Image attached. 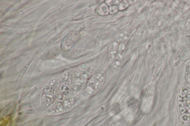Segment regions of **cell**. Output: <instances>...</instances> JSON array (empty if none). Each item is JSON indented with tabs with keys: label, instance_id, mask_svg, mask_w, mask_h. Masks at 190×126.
I'll list each match as a JSON object with an SVG mask.
<instances>
[{
	"label": "cell",
	"instance_id": "6da1fadb",
	"mask_svg": "<svg viewBox=\"0 0 190 126\" xmlns=\"http://www.w3.org/2000/svg\"><path fill=\"white\" fill-rule=\"evenodd\" d=\"M109 56L110 59L113 60L122 59L123 57V54L122 52H119L116 50H112L110 52Z\"/></svg>",
	"mask_w": 190,
	"mask_h": 126
},
{
	"label": "cell",
	"instance_id": "7a4b0ae2",
	"mask_svg": "<svg viewBox=\"0 0 190 126\" xmlns=\"http://www.w3.org/2000/svg\"><path fill=\"white\" fill-rule=\"evenodd\" d=\"M178 102L179 103L190 104V95L180 94L178 97Z\"/></svg>",
	"mask_w": 190,
	"mask_h": 126
},
{
	"label": "cell",
	"instance_id": "3957f363",
	"mask_svg": "<svg viewBox=\"0 0 190 126\" xmlns=\"http://www.w3.org/2000/svg\"><path fill=\"white\" fill-rule=\"evenodd\" d=\"M102 83L95 81L94 80H90L89 83V87L95 90H98L102 86Z\"/></svg>",
	"mask_w": 190,
	"mask_h": 126
},
{
	"label": "cell",
	"instance_id": "277c9868",
	"mask_svg": "<svg viewBox=\"0 0 190 126\" xmlns=\"http://www.w3.org/2000/svg\"><path fill=\"white\" fill-rule=\"evenodd\" d=\"M105 78V74L104 72L103 71L99 72L98 74L95 75L93 77V79L95 81L102 83L104 80Z\"/></svg>",
	"mask_w": 190,
	"mask_h": 126
},
{
	"label": "cell",
	"instance_id": "5b68a950",
	"mask_svg": "<svg viewBox=\"0 0 190 126\" xmlns=\"http://www.w3.org/2000/svg\"><path fill=\"white\" fill-rule=\"evenodd\" d=\"M181 121L183 124L187 126L190 123V114H185L181 116Z\"/></svg>",
	"mask_w": 190,
	"mask_h": 126
},
{
	"label": "cell",
	"instance_id": "8992f818",
	"mask_svg": "<svg viewBox=\"0 0 190 126\" xmlns=\"http://www.w3.org/2000/svg\"><path fill=\"white\" fill-rule=\"evenodd\" d=\"M121 64V61L119 60H113L112 61V66L114 69H117L120 67Z\"/></svg>",
	"mask_w": 190,
	"mask_h": 126
},
{
	"label": "cell",
	"instance_id": "52a82bcc",
	"mask_svg": "<svg viewBox=\"0 0 190 126\" xmlns=\"http://www.w3.org/2000/svg\"><path fill=\"white\" fill-rule=\"evenodd\" d=\"M180 92L183 93L189 94L190 92V87L188 84L186 83L181 88Z\"/></svg>",
	"mask_w": 190,
	"mask_h": 126
},
{
	"label": "cell",
	"instance_id": "ba28073f",
	"mask_svg": "<svg viewBox=\"0 0 190 126\" xmlns=\"http://www.w3.org/2000/svg\"><path fill=\"white\" fill-rule=\"evenodd\" d=\"M187 110V106L183 104H180L178 106V111L179 114H182Z\"/></svg>",
	"mask_w": 190,
	"mask_h": 126
},
{
	"label": "cell",
	"instance_id": "9c48e42d",
	"mask_svg": "<svg viewBox=\"0 0 190 126\" xmlns=\"http://www.w3.org/2000/svg\"><path fill=\"white\" fill-rule=\"evenodd\" d=\"M129 6V3L126 1H123L121 2L118 4V8L120 10L125 9Z\"/></svg>",
	"mask_w": 190,
	"mask_h": 126
},
{
	"label": "cell",
	"instance_id": "30bf717a",
	"mask_svg": "<svg viewBox=\"0 0 190 126\" xmlns=\"http://www.w3.org/2000/svg\"><path fill=\"white\" fill-rule=\"evenodd\" d=\"M179 55L180 56V58H182L184 57V56H186V55L187 54V51L184 49V47H181L180 49H179Z\"/></svg>",
	"mask_w": 190,
	"mask_h": 126
},
{
	"label": "cell",
	"instance_id": "8fae6325",
	"mask_svg": "<svg viewBox=\"0 0 190 126\" xmlns=\"http://www.w3.org/2000/svg\"><path fill=\"white\" fill-rule=\"evenodd\" d=\"M117 50L119 52H123L125 50V46L124 44L121 43H119L117 47Z\"/></svg>",
	"mask_w": 190,
	"mask_h": 126
},
{
	"label": "cell",
	"instance_id": "7c38bea8",
	"mask_svg": "<svg viewBox=\"0 0 190 126\" xmlns=\"http://www.w3.org/2000/svg\"><path fill=\"white\" fill-rule=\"evenodd\" d=\"M118 9V7L116 5L112 6H111L109 9V12L111 14H114L117 12Z\"/></svg>",
	"mask_w": 190,
	"mask_h": 126
},
{
	"label": "cell",
	"instance_id": "4fadbf2b",
	"mask_svg": "<svg viewBox=\"0 0 190 126\" xmlns=\"http://www.w3.org/2000/svg\"><path fill=\"white\" fill-rule=\"evenodd\" d=\"M100 11L104 14H108V9L106 6H103L100 8Z\"/></svg>",
	"mask_w": 190,
	"mask_h": 126
},
{
	"label": "cell",
	"instance_id": "5bb4252c",
	"mask_svg": "<svg viewBox=\"0 0 190 126\" xmlns=\"http://www.w3.org/2000/svg\"><path fill=\"white\" fill-rule=\"evenodd\" d=\"M86 92H87L88 94L89 95H93L94 92V90L90 87H87V88L86 89Z\"/></svg>",
	"mask_w": 190,
	"mask_h": 126
},
{
	"label": "cell",
	"instance_id": "9a60e30c",
	"mask_svg": "<svg viewBox=\"0 0 190 126\" xmlns=\"http://www.w3.org/2000/svg\"><path fill=\"white\" fill-rule=\"evenodd\" d=\"M186 78L187 81L190 83V72H187L186 74Z\"/></svg>",
	"mask_w": 190,
	"mask_h": 126
},
{
	"label": "cell",
	"instance_id": "2e32d148",
	"mask_svg": "<svg viewBox=\"0 0 190 126\" xmlns=\"http://www.w3.org/2000/svg\"><path fill=\"white\" fill-rule=\"evenodd\" d=\"M117 0H107L106 1V3L108 4V5H112L117 3Z\"/></svg>",
	"mask_w": 190,
	"mask_h": 126
},
{
	"label": "cell",
	"instance_id": "e0dca14e",
	"mask_svg": "<svg viewBox=\"0 0 190 126\" xmlns=\"http://www.w3.org/2000/svg\"><path fill=\"white\" fill-rule=\"evenodd\" d=\"M126 35H124V34H122L120 35V36L119 37V38L120 40H124V39H126Z\"/></svg>",
	"mask_w": 190,
	"mask_h": 126
},
{
	"label": "cell",
	"instance_id": "ac0fdd59",
	"mask_svg": "<svg viewBox=\"0 0 190 126\" xmlns=\"http://www.w3.org/2000/svg\"><path fill=\"white\" fill-rule=\"evenodd\" d=\"M82 76V78L84 79H87L88 77V75L86 73H83Z\"/></svg>",
	"mask_w": 190,
	"mask_h": 126
},
{
	"label": "cell",
	"instance_id": "d6986e66",
	"mask_svg": "<svg viewBox=\"0 0 190 126\" xmlns=\"http://www.w3.org/2000/svg\"><path fill=\"white\" fill-rule=\"evenodd\" d=\"M77 83L78 84H83L84 83V81H82V80H77Z\"/></svg>",
	"mask_w": 190,
	"mask_h": 126
},
{
	"label": "cell",
	"instance_id": "ffe728a7",
	"mask_svg": "<svg viewBox=\"0 0 190 126\" xmlns=\"http://www.w3.org/2000/svg\"><path fill=\"white\" fill-rule=\"evenodd\" d=\"M187 71L189 72H190V60L189 61V62L188 64H187Z\"/></svg>",
	"mask_w": 190,
	"mask_h": 126
},
{
	"label": "cell",
	"instance_id": "44dd1931",
	"mask_svg": "<svg viewBox=\"0 0 190 126\" xmlns=\"http://www.w3.org/2000/svg\"><path fill=\"white\" fill-rule=\"evenodd\" d=\"M187 111L190 113V105L187 106Z\"/></svg>",
	"mask_w": 190,
	"mask_h": 126
}]
</instances>
